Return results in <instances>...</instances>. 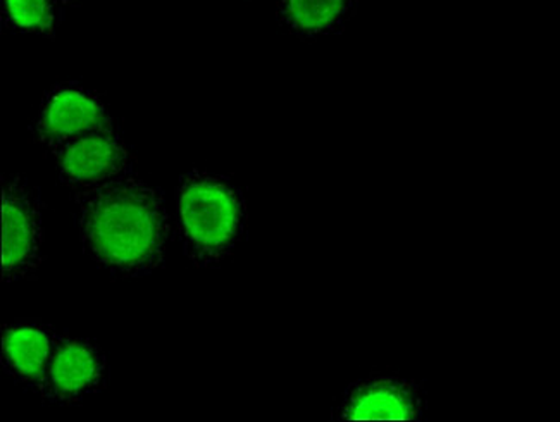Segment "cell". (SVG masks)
<instances>
[{"instance_id":"6da1fadb","label":"cell","mask_w":560,"mask_h":422,"mask_svg":"<svg viewBox=\"0 0 560 422\" xmlns=\"http://www.w3.org/2000/svg\"><path fill=\"white\" fill-rule=\"evenodd\" d=\"M77 224L83 248L116 278H139L163 268L171 226L155 188L127 176L77 194Z\"/></svg>"},{"instance_id":"5b68a950","label":"cell","mask_w":560,"mask_h":422,"mask_svg":"<svg viewBox=\"0 0 560 422\" xmlns=\"http://www.w3.org/2000/svg\"><path fill=\"white\" fill-rule=\"evenodd\" d=\"M107 130H114L109 110L95 92L80 83H62L50 90L35 125L38 142L54 152L85 134Z\"/></svg>"},{"instance_id":"3957f363","label":"cell","mask_w":560,"mask_h":422,"mask_svg":"<svg viewBox=\"0 0 560 422\" xmlns=\"http://www.w3.org/2000/svg\"><path fill=\"white\" fill-rule=\"evenodd\" d=\"M40 194L21 176L2 184V281L32 280L44 262Z\"/></svg>"},{"instance_id":"7a4b0ae2","label":"cell","mask_w":560,"mask_h":422,"mask_svg":"<svg viewBox=\"0 0 560 422\" xmlns=\"http://www.w3.org/2000/svg\"><path fill=\"white\" fill-rule=\"evenodd\" d=\"M176 215L188 259L200 268H220L244 239L247 203L232 181L196 171L182 179Z\"/></svg>"},{"instance_id":"9c48e42d","label":"cell","mask_w":560,"mask_h":422,"mask_svg":"<svg viewBox=\"0 0 560 422\" xmlns=\"http://www.w3.org/2000/svg\"><path fill=\"white\" fill-rule=\"evenodd\" d=\"M358 0H278L284 28L301 37L334 33L352 16Z\"/></svg>"},{"instance_id":"8992f818","label":"cell","mask_w":560,"mask_h":422,"mask_svg":"<svg viewBox=\"0 0 560 422\" xmlns=\"http://www.w3.org/2000/svg\"><path fill=\"white\" fill-rule=\"evenodd\" d=\"M427 394L398 374H373L347 388L338 419L343 421L419 422L427 415Z\"/></svg>"},{"instance_id":"52a82bcc","label":"cell","mask_w":560,"mask_h":422,"mask_svg":"<svg viewBox=\"0 0 560 422\" xmlns=\"http://www.w3.org/2000/svg\"><path fill=\"white\" fill-rule=\"evenodd\" d=\"M59 176L78 194L131 176V155L116 130L95 131L56 152Z\"/></svg>"},{"instance_id":"277c9868","label":"cell","mask_w":560,"mask_h":422,"mask_svg":"<svg viewBox=\"0 0 560 422\" xmlns=\"http://www.w3.org/2000/svg\"><path fill=\"white\" fill-rule=\"evenodd\" d=\"M109 362L90 338L57 333L40 397L56 406H78L106 390Z\"/></svg>"},{"instance_id":"ba28073f","label":"cell","mask_w":560,"mask_h":422,"mask_svg":"<svg viewBox=\"0 0 560 422\" xmlns=\"http://www.w3.org/2000/svg\"><path fill=\"white\" fill-rule=\"evenodd\" d=\"M57 333L35 319L9 323L2 328L0 362L5 374L25 390L40 395Z\"/></svg>"},{"instance_id":"30bf717a","label":"cell","mask_w":560,"mask_h":422,"mask_svg":"<svg viewBox=\"0 0 560 422\" xmlns=\"http://www.w3.org/2000/svg\"><path fill=\"white\" fill-rule=\"evenodd\" d=\"M4 16L18 32L45 33L54 30L52 0H4Z\"/></svg>"}]
</instances>
